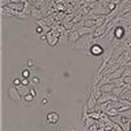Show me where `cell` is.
<instances>
[{"label": "cell", "instance_id": "cell-1", "mask_svg": "<svg viewBox=\"0 0 131 131\" xmlns=\"http://www.w3.org/2000/svg\"><path fill=\"white\" fill-rule=\"evenodd\" d=\"M94 45V37L93 34H86V36H81L80 39L75 43V45H72V47L75 50H80L83 52H86L89 51L91 47Z\"/></svg>", "mask_w": 131, "mask_h": 131}, {"label": "cell", "instance_id": "cell-2", "mask_svg": "<svg viewBox=\"0 0 131 131\" xmlns=\"http://www.w3.org/2000/svg\"><path fill=\"white\" fill-rule=\"evenodd\" d=\"M8 96H9L10 98H12L13 101H20L21 98H23V96H21V94L18 93L17 86H16V85L9 86V88H8Z\"/></svg>", "mask_w": 131, "mask_h": 131}, {"label": "cell", "instance_id": "cell-3", "mask_svg": "<svg viewBox=\"0 0 131 131\" xmlns=\"http://www.w3.org/2000/svg\"><path fill=\"white\" fill-rule=\"evenodd\" d=\"M104 47L101 46V45H98V43H94V45L91 47V55L92 57H101L102 54H104Z\"/></svg>", "mask_w": 131, "mask_h": 131}, {"label": "cell", "instance_id": "cell-4", "mask_svg": "<svg viewBox=\"0 0 131 131\" xmlns=\"http://www.w3.org/2000/svg\"><path fill=\"white\" fill-rule=\"evenodd\" d=\"M30 17L34 20V21H38V20H43V13H42V10L36 8L34 5H33L31 8V12H30Z\"/></svg>", "mask_w": 131, "mask_h": 131}, {"label": "cell", "instance_id": "cell-5", "mask_svg": "<svg viewBox=\"0 0 131 131\" xmlns=\"http://www.w3.org/2000/svg\"><path fill=\"white\" fill-rule=\"evenodd\" d=\"M80 34H79V31L76 30V31H70V36H68V43L70 45H75L76 42H78L80 39Z\"/></svg>", "mask_w": 131, "mask_h": 131}, {"label": "cell", "instance_id": "cell-6", "mask_svg": "<svg viewBox=\"0 0 131 131\" xmlns=\"http://www.w3.org/2000/svg\"><path fill=\"white\" fill-rule=\"evenodd\" d=\"M46 39H47V43H49L50 46H57V45H59V38L54 37L50 31L46 33Z\"/></svg>", "mask_w": 131, "mask_h": 131}, {"label": "cell", "instance_id": "cell-7", "mask_svg": "<svg viewBox=\"0 0 131 131\" xmlns=\"http://www.w3.org/2000/svg\"><path fill=\"white\" fill-rule=\"evenodd\" d=\"M17 91H18V93L23 96V97H25L26 94L30 93V86L24 85V84H20V85H17Z\"/></svg>", "mask_w": 131, "mask_h": 131}, {"label": "cell", "instance_id": "cell-8", "mask_svg": "<svg viewBox=\"0 0 131 131\" xmlns=\"http://www.w3.org/2000/svg\"><path fill=\"white\" fill-rule=\"evenodd\" d=\"M114 37H115V39H123V37H125V29H123V26L118 25L114 29Z\"/></svg>", "mask_w": 131, "mask_h": 131}, {"label": "cell", "instance_id": "cell-9", "mask_svg": "<svg viewBox=\"0 0 131 131\" xmlns=\"http://www.w3.org/2000/svg\"><path fill=\"white\" fill-rule=\"evenodd\" d=\"M92 94L97 98V100L101 97V94H102V91H101V84L92 85Z\"/></svg>", "mask_w": 131, "mask_h": 131}, {"label": "cell", "instance_id": "cell-10", "mask_svg": "<svg viewBox=\"0 0 131 131\" xmlns=\"http://www.w3.org/2000/svg\"><path fill=\"white\" fill-rule=\"evenodd\" d=\"M97 105V98L91 93V96L88 97V102H86V106H88V109H89V112H92V109L94 107Z\"/></svg>", "mask_w": 131, "mask_h": 131}, {"label": "cell", "instance_id": "cell-11", "mask_svg": "<svg viewBox=\"0 0 131 131\" xmlns=\"http://www.w3.org/2000/svg\"><path fill=\"white\" fill-rule=\"evenodd\" d=\"M114 86L115 85L113 83H107V84L101 85V91H102V93H112L113 89H114Z\"/></svg>", "mask_w": 131, "mask_h": 131}, {"label": "cell", "instance_id": "cell-12", "mask_svg": "<svg viewBox=\"0 0 131 131\" xmlns=\"http://www.w3.org/2000/svg\"><path fill=\"white\" fill-rule=\"evenodd\" d=\"M7 7H9L10 9L18 10V12H23L24 10V3H9Z\"/></svg>", "mask_w": 131, "mask_h": 131}, {"label": "cell", "instance_id": "cell-13", "mask_svg": "<svg viewBox=\"0 0 131 131\" xmlns=\"http://www.w3.org/2000/svg\"><path fill=\"white\" fill-rule=\"evenodd\" d=\"M68 36H70V30L67 33H64V34H62L59 37V45H62V46L70 45V43H68Z\"/></svg>", "mask_w": 131, "mask_h": 131}, {"label": "cell", "instance_id": "cell-14", "mask_svg": "<svg viewBox=\"0 0 131 131\" xmlns=\"http://www.w3.org/2000/svg\"><path fill=\"white\" fill-rule=\"evenodd\" d=\"M88 117H89V109H88V106H83V114H81V123L84 125L85 123V121L88 119Z\"/></svg>", "mask_w": 131, "mask_h": 131}, {"label": "cell", "instance_id": "cell-15", "mask_svg": "<svg viewBox=\"0 0 131 131\" xmlns=\"http://www.w3.org/2000/svg\"><path fill=\"white\" fill-rule=\"evenodd\" d=\"M47 121H49L50 123H57V122L59 121V115H58L57 113H50V114L47 115Z\"/></svg>", "mask_w": 131, "mask_h": 131}, {"label": "cell", "instance_id": "cell-16", "mask_svg": "<svg viewBox=\"0 0 131 131\" xmlns=\"http://www.w3.org/2000/svg\"><path fill=\"white\" fill-rule=\"evenodd\" d=\"M125 91V88H123V86H114V89H113V94L114 96H117V97H119V96H121L122 94V92Z\"/></svg>", "mask_w": 131, "mask_h": 131}, {"label": "cell", "instance_id": "cell-17", "mask_svg": "<svg viewBox=\"0 0 131 131\" xmlns=\"http://www.w3.org/2000/svg\"><path fill=\"white\" fill-rule=\"evenodd\" d=\"M66 16H67V13H66V12H57L55 13V20L59 21V23H62V21L66 18Z\"/></svg>", "mask_w": 131, "mask_h": 131}, {"label": "cell", "instance_id": "cell-18", "mask_svg": "<svg viewBox=\"0 0 131 131\" xmlns=\"http://www.w3.org/2000/svg\"><path fill=\"white\" fill-rule=\"evenodd\" d=\"M112 83L115 85V86H123L125 85V81H123V78H118V79H113Z\"/></svg>", "mask_w": 131, "mask_h": 131}, {"label": "cell", "instance_id": "cell-19", "mask_svg": "<svg viewBox=\"0 0 131 131\" xmlns=\"http://www.w3.org/2000/svg\"><path fill=\"white\" fill-rule=\"evenodd\" d=\"M119 98H126V100L131 101V91H127V89H125V91L122 92V94L119 96Z\"/></svg>", "mask_w": 131, "mask_h": 131}, {"label": "cell", "instance_id": "cell-20", "mask_svg": "<svg viewBox=\"0 0 131 131\" xmlns=\"http://www.w3.org/2000/svg\"><path fill=\"white\" fill-rule=\"evenodd\" d=\"M105 114H107L109 117H114V115H118L119 112H118V109H110V110H106Z\"/></svg>", "mask_w": 131, "mask_h": 131}, {"label": "cell", "instance_id": "cell-21", "mask_svg": "<svg viewBox=\"0 0 131 131\" xmlns=\"http://www.w3.org/2000/svg\"><path fill=\"white\" fill-rule=\"evenodd\" d=\"M84 26H88V28L96 26V25H94V20H92V18H89V20H85V21H84Z\"/></svg>", "mask_w": 131, "mask_h": 131}, {"label": "cell", "instance_id": "cell-22", "mask_svg": "<svg viewBox=\"0 0 131 131\" xmlns=\"http://www.w3.org/2000/svg\"><path fill=\"white\" fill-rule=\"evenodd\" d=\"M24 100H25V102H31L33 100H34V96H33V94H26L25 97H24Z\"/></svg>", "mask_w": 131, "mask_h": 131}, {"label": "cell", "instance_id": "cell-23", "mask_svg": "<svg viewBox=\"0 0 131 131\" xmlns=\"http://www.w3.org/2000/svg\"><path fill=\"white\" fill-rule=\"evenodd\" d=\"M43 31H45V30H43V28H42V26H39V25H36V33H37V34H39V36H41Z\"/></svg>", "mask_w": 131, "mask_h": 131}, {"label": "cell", "instance_id": "cell-24", "mask_svg": "<svg viewBox=\"0 0 131 131\" xmlns=\"http://www.w3.org/2000/svg\"><path fill=\"white\" fill-rule=\"evenodd\" d=\"M125 84H131V76H122Z\"/></svg>", "mask_w": 131, "mask_h": 131}, {"label": "cell", "instance_id": "cell-25", "mask_svg": "<svg viewBox=\"0 0 131 131\" xmlns=\"http://www.w3.org/2000/svg\"><path fill=\"white\" fill-rule=\"evenodd\" d=\"M23 78H30V71L29 70H25L23 72Z\"/></svg>", "mask_w": 131, "mask_h": 131}, {"label": "cell", "instance_id": "cell-26", "mask_svg": "<svg viewBox=\"0 0 131 131\" xmlns=\"http://www.w3.org/2000/svg\"><path fill=\"white\" fill-rule=\"evenodd\" d=\"M21 84H24V85H28V86H29V78H24L23 80H21Z\"/></svg>", "mask_w": 131, "mask_h": 131}, {"label": "cell", "instance_id": "cell-27", "mask_svg": "<svg viewBox=\"0 0 131 131\" xmlns=\"http://www.w3.org/2000/svg\"><path fill=\"white\" fill-rule=\"evenodd\" d=\"M20 84H21V80H20V79H15V80H13V85L17 86V85H20Z\"/></svg>", "mask_w": 131, "mask_h": 131}, {"label": "cell", "instance_id": "cell-28", "mask_svg": "<svg viewBox=\"0 0 131 131\" xmlns=\"http://www.w3.org/2000/svg\"><path fill=\"white\" fill-rule=\"evenodd\" d=\"M33 84H34V85H38V84H39V80H38L37 78H33Z\"/></svg>", "mask_w": 131, "mask_h": 131}, {"label": "cell", "instance_id": "cell-29", "mask_svg": "<svg viewBox=\"0 0 131 131\" xmlns=\"http://www.w3.org/2000/svg\"><path fill=\"white\" fill-rule=\"evenodd\" d=\"M30 94H33V96H34V97H36V91H34V89H33V88H30Z\"/></svg>", "mask_w": 131, "mask_h": 131}, {"label": "cell", "instance_id": "cell-30", "mask_svg": "<svg viewBox=\"0 0 131 131\" xmlns=\"http://www.w3.org/2000/svg\"><path fill=\"white\" fill-rule=\"evenodd\" d=\"M97 131H105V127H98Z\"/></svg>", "mask_w": 131, "mask_h": 131}, {"label": "cell", "instance_id": "cell-31", "mask_svg": "<svg viewBox=\"0 0 131 131\" xmlns=\"http://www.w3.org/2000/svg\"><path fill=\"white\" fill-rule=\"evenodd\" d=\"M126 67H131V60H130V62H128V63L126 64Z\"/></svg>", "mask_w": 131, "mask_h": 131}, {"label": "cell", "instance_id": "cell-32", "mask_svg": "<svg viewBox=\"0 0 131 131\" xmlns=\"http://www.w3.org/2000/svg\"><path fill=\"white\" fill-rule=\"evenodd\" d=\"M130 130H131V128H130Z\"/></svg>", "mask_w": 131, "mask_h": 131}]
</instances>
